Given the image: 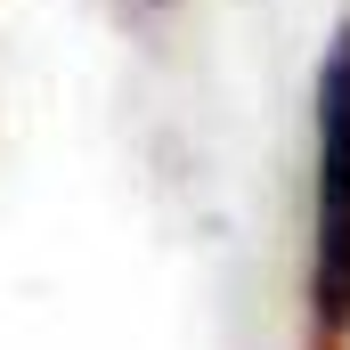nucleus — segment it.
Instances as JSON below:
<instances>
[{
  "label": "nucleus",
  "instance_id": "obj_1",
  "mask_svg": "<svg viewBox=\"0 0 350 350\" xmlns=\"http://www.w3.org/2000/svg\"><path fill=\"white\" fill-rule=\"evenodd\" d=\"M301 350H350V25L318 57V179H310Z\"/></svg>",
  "mask_w": 350,
  "mask_h": 350
}]
</instances>
